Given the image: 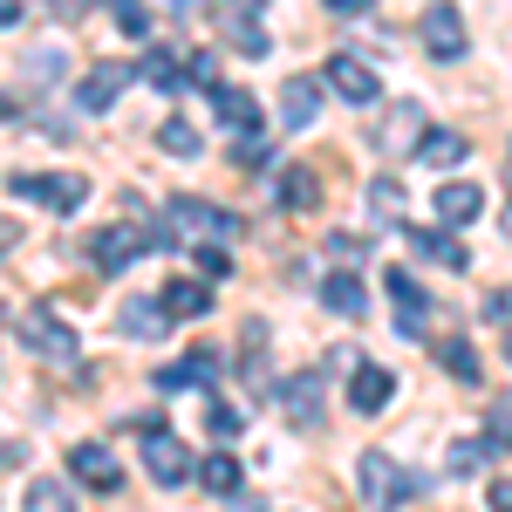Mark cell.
<instances>
[{"label":"cell","mask_w":512,"mask_h":512,"mask_svg":"<svg viewBox=\"0 0 512 512\" xmlns=\"http://www.w3.org/2000/svg\"><path fill=\"white\" fill-rule=\"evenodd\" d=\"M158 246H178V233H151V226H103V233H89V260H96V274H123V267H137L144 253H158Z\"/></svg>","instance_id":"1"},{"label":"cell","mask_w":512,"mask_h":512,"mask_svg":"<svg viewBox=\"0 0 512 512\" xmlns=\"http://www.w3.org/2000/svg\"><path fill=\"white\" fill-rule=\"evenodd\" d=\"M355 485H362V499H369V506H403V499H417V492H424V478H410L390 451H362Z\"/></svg>","instance_id":"2"},{"label":"cell","mask_w":512,"mask_h":512,"mask_svg":"<svg viewBox=\"0 0 512 512\" xmlns=\"http://www.w3.org/2000/svg\"><path fill=\"white\" fill-rule=\"evenodd\" d=\"M7 192L35 198V205H48V212H76L82 198H89V178H69V171H14Z\"/></svg>","instance_id":"3"},{"label":"cell","mask_w":512,"mask_h":512,"mask_svg":"<svg viewBox=\"0 0 512 512\" xmlns=\"http://www.w3.org/2000/svg\"><path fill=\"white\" fill-rule=\"evenodd\" d=\"M137 431H144V472L158 478V485H185V478L198 472L192 458H185V444H178V437L164 431L158 417H144V424H137Z\"/></svg>","instance_id":"4"},{"label":"cell","mask_w":512,"mask_h":512,"mask_svg":"<svg viewBox=\"0 0 512 512\" xmlns=\"http://www.w3.org/2000/svg\"><path fill=\"white\" fill-rule=\"evenodd\" d=\"M171 233H185V239H239L246 226H239L233 212L205 205V198H171Z\"/></svg>","instance_id":"5"},{"label":"cell","mask_w":512,"mask_h":512,"mask_svg":"<svg viewBox=\"0 0 512 512\" xmlns=\"http://www.w3.org/2000/svg\"><path fill=\"white\" fill-rule=\"evenodd\" d=\"M21 342H28L41 362H69V355H76V328H62L55 308H21Z\"/></svg>","instance_id":"6"},{"label":"cell","mask_w":512,"mask_h":512,"mask_svg":"<svg viewBox=\"0 0 512 512\" xmlns=\"http://www.w3.org/2000/svg\"><path fill=\"white\" fill-rule=\"evenodd\" d=\"M328 89H335L342 103H355V110H369V103L383 96V82H376V69H369L362 55H328Z\"/></svg>","instance_id":"7"},{"label":"cell","mask_w":512,"mask_h":512,"mask_svg":"<svg viewBox=\"0 0 512 512\" xmlns=\"http://www.w3.org/2000/svg\"><path fill=\"white\" fill-rule=\"evenodd\" d=\"M383 287H390V301H396V328H403V335H424V328H431V294H424V280L390 267Z\"/></svg>","instance_id":"8"},{"label":"cell","mask_w":512,"mask_h":512,"mask_svg":"<svg viewBox=\"0 0 512 512\" xmlns=\"http://www.w3.org/2000/svg\"><path fill=\"white\" fill-rule=\"evenodd\" d=\"M403 233H410V246H417L431 267H444V274H465V267H472V246L451 239V226H403Z\"/></svg>","instance_id":"9"},{"label":"cell","mask_w":512,"mask_h":512,"mask_svg":"<svg viewBox=\"0 0 512 512\" xmlns=\"http://www.w3.org/2000/svg\"><path fill=\"white\" fill-rule=\"evenodd\" d=\"M123 82H130V69H123V62H96V69L76 82V110H82V117H103V110L123 96Z\"/></svg>","instance_id":"10"},{"label":"cell","mask_w":512,"mask_h":512,"mask_svg":"<svg viewBox=\"0 0 512 512\" xmlns=\"http://www.w3.org/2000/svg\"><path fill=\"white\" fill-rule=\"evenodd\" d=\"M69 478H76V485H89V492H117V485H123V465L110 458V444H76V451H69Z\"/></svg>","instance_id":"11"},{"label":"cell","mask_w":512,"mask_h":512,"mask_svg":"<svg viewBox=\"0 0 512 512\" xmlns=\"http://www.w3.org/2000/svg\"><path fill=\"white\" fill-rule=\"evenodd\" d=\"M424 48H431L437 62H458V55H465V21H458L451 0H437L431 14H424Z\"/></svg>","instance_id":"12"},{"label":"cell","mask_w":512,"mask_h":512,"mask_svg":"<svg viewBox=\"0 0 512 512\" xmlns=\"http://www.w3.org/2000/svg\"><path fill=\"white\" fill-rule=\"evenodd\" d=\"M219 383V355L212 349H198L185 355V362H164L158 369V390H212Z\"/></svg>","instance_id":"13"},{"label":"cell","mask_w":512,"mask_h":512,"mask_svg":"<svg viewBox=\"0 0 512 512\" xmlns=\"http://www.w3.org/2000/svg\"><path fill=\"white\" fill-rule=\"evenodd\" d=\"M158 301H164V315H171V321H198V315H212V287H205V280H185V274L164 280Z\"/></svg>","instance_id":"14"},{"label":"cell","mask_w":512,"mask_h":512,"mask_svg":"<svg viewBox=\"0 0 512 512\" xmlns=\"http://www.w3.org/2000/svg\"><path fill=\"white\" fill-rule=\"evenodd\" d=\"M396 396V376L390 369H376V362H355V383H349V403L362 410V417H376L383 403Z\"/></svg>","instance_id":"15"},{"label":"cell","mask_w":512,"mask_h":512,"mask_svg":"<svg viewBox=\"0 0 512 512\" xmlns=\"http://www.w3.org/2000/svg\"><path fill=\"white\" fill-rule=\"evenodd\" d=\"M212 117L226 123L233 137H246V130H267V123H260V103H253L246 89H226V82L212 89Z\"/></svg>","instance_id":"16"},{"label":"cell","mask_w":512,"mask_h":512,"mask_svg":"<svg viewBox=\"0 0 512 512\" xmlns=\"http://www.w3.org/2000/svg\"><path fill=\"white\" fill-rule=\"evenodd\" d=\"M417 158L431 164V171H458V164L472 158V144H465L458 130H424V137H417Z\"/></svg>","instance_id":"17"},{"label":"cell","mask_w":512,"mask_h":512,"mask_svg":"<svg viewBox=\"0 0 512 512\" xmlns=\"http://www.w3.org/2000/svg\"><path fill=\"white\" fill-rule=\"evenodd\" d=\"M478 205H485V192H478L472 178H458V185H437V219H444V226H472Z\"/></svg>","instance_id":"18"},{"label":"cell","mask_w":512,"mask_h":512,"mask_svg":"<svg viewBox=\"0 0 512 512\" xmlns=\"http://www.w3.org/2000/svg\"><path fill=\"white\" fill-rule=\"evenodd\" d=\"M280 403H287V417H294L301 431H315V424H321V376H315V369L294 376V383L280 390Z\"/></svg>","instance_id":"19"},{"label":"cell","mask_w":512,"mask_h":512,"mask_svg":"<svg viewBox=\"0 0 512 512\" xmlns=\"http://www.w3.org/2000/svg\"><path fill=\"white\" fill-rule=\"evenodd\" d=\"M192 478L212 492V499H239V458H233V451H205Z\"/></svg>","instance_id":"20"},{"label":"cell","mask_w":512,"mask_h":512,"mask_svg":"<svg viewBox=\"0 0 512 512\" xmlns=\"http://www.w3.org/2000/svg\"><path fill=\"white\" fill-rule=\"evenodd\" d=\"M321 308L362 321V315H369V294H362V280H355V274H328V280H321Z\"/></svg>","instance_id":"21"},{"label":"cell","mask_w":512,"mask_h":512,"mask_svg":"<svg viewBox=\"0 0 512 512\" xmlns=\"http://www.w3.org/2000/svg\"><path fill=\"white\" fill-rule=\"evenodd\" d=\"M274 192H280V205H287V212H315V205H321V185H315V171H308V164H287Z\"/></svg>","instance_id":"22"},{"label":"cell","mask_w":512,"mask_h":512,"mask_svg":"<svg viewBox=\"0 0 512 512\" xmlns=\"http://www.w3.org/2000/svg\"><path fill=\"white\" fill-rule=\"evenodd\" d=\"M492 451H499V437H492V431H485V437H458L444 465H451V478H472V472H485V465H492Z\"/></svg>","instance_id":"23"},{"label":"cell","mask_w":512,"mask_h":512,"mask_svg":"<svg viewBox=\"0 0 512 512\" xmlns=\"http://www.w3.org/2000/svg\"><path fill=\"white\" fill-rule=\"evenodd\" d=\"M315 110H321V82L315 76H294L287 89H280V117L287 123H315Z\"/></svg>","instance_id":"24"},{"label":"cell","mask_w":512,"mask_h":512,"mask_svg":"<svg viewBox=\"0 0 512 512\" xmlns=\"http://www.w3.org/2000/svg\"><path fill=\"white\" fill-rule=\"evenodd\" d=\"M164 321H171V315H164V301H130V308L117 315V328H123V335H137V342H151V335H164Z\"/></svg>","instance_id":"25"},{"label":"cell","mask_w":512,"mask_h":512,"mask_svg":"<svg viewBox=\"0 0 512 512\" xmlns=\"http://www.w3.org/2000/svg\"><path fill=\"white\" fill-rule=\"evenodd\" d=\"M369 212H376V226H403V185L396 178H376L369 185Z\"/></svg>","instance_id":"26"},{"label":"cell","mask_w":512,"mask_h":512,"mask_svg":"<svg viewBox=\"0 0 512 512\" xmlns=\"http://www.w3.org/2000/svg\"><path fill=\"white\" fill-rule=\"evenodd\" d=\"M437 362L458 376V383H478V355H472V342H458V335H444L437 342Z\"/></svg>","instance_id":"27"},{"label":"cell","mask_w":512,"mask_h":512,"mask_svg":"<svg viewBox=\"0 0 512 512\" xmlns=\"http://www.w3.org/2000/svg\"><path fill=\"white\" fill-rule=\"evenodd\" d=\"M226 35H233L246 55H267V28H260V21H253L246 7H226Z\"/></svg>","instance_id":"28"},{"label":"cell","mask_w":512,"mask_h":512,"mask_svg":"<svg viewBox=\"0 0 512 512\" xmlns=\"http://www.w3.org/2000/svg\"><path fill=\"white\" fill-rule=\"evenodd\" d=\"M158 144L171 151V158H198V151H205V144H198V130L185 117H164L158 123Z\"/></svg>","instance_id":"29"},{"label":"cell","mask_w":512,"mask_h":512,"mask_svg":"<svg viewBox=\"0 0 512 512\" xmlns=\"http://www.w3.org/2000/svg\"><path fill=\"white\" fill-rule=\"evenodd\" d=\"M144 82H151V89H185V69H178V55L151 48V55H144Z\"/></svg>","instance_id":"30"},{"label":"cell","mask_w":512,"mask_h":512,"mask_svg":"<svg viewBox=\"0 0 512 512\" xmlns=\"http://www.w3.org/2000/svg\"><path fill=\"white\" fill-rule=\"evenodd\" d=\"M110 14H117V28H123L130 41L151 35V7H144V0H110Z\"/></svg>","instance_id":"31"},{"label":"cell","mask_w":512,"mask_h":512,"mask_svg":"<svg viewBox=\"0 0 512 512\" xmlns=\"http://www.w3.org/2000/svg\"><path fill=\"white\" fill-rule=\"evenodd\" d=\"M390 123L396 130H383V144H417V137H424V110H417V103H403Z\"/></svg>","instance_id":"32"},{"label":"cell","mask_w":512,"mask_h":512,"mask_svg":"<svg viewBox=\"0 0 512 512\" xmlns=\"http://www.w3.org/2000/svg\"><path fill=\"white\" fill-rule=\"evenodd\" d=\"M205 424H212V437H239V431H246V410H233V403H212V410H205Z\"/></svg>","instance_id":"33"},{"label":"cell","mask_w":512,"mask_h":512,"mask_svg":"<svg viewBox=\"0 0 512 512\" xmlns=\"http://www.w3.org/2000/svg\"><path fill=\"white\" fill-rule=\"evenodd\" d=\"M28 506H35V512H62V506H69V485L41 478V485H28Z\"/></svg>","instance_id":"34"},{"label":"cell","mask_w":512,"mask_h":512,"mask_svg":"<svg viewBox=\"0 0 512 512\" xmlns=\"http://www.w3.org/2000/svg\"><path fill=\"white\" fill-rule=\"evenodd\" d=\"M185 82H198V89H219V55H212V48H198L192 62H185Z\"/></svg>","instance_id":"35"},{"label":"cell","mask_w":512,"mask_h":512,"mask_svg":"<svg viewBox=\"0 0 512 512\" xmlns=\"http://www.w3.org/2000/svg\"><path fill=\"white\" fill-rule=\"evenodd\" d=\"M485 431L499 437V451H512V390L499 396V403H492V424H485Z\"/></svg>","instance_id":"36"},{"label":"cell","mask_w":512,"mask_h":512,"mask_svg":"<svg viewBox=\"0 0 512 512\" xmlns=\"http://www.w3.org/2000/svg\"><path fill=\"white\" fill-rule=\"evenodd\" d=\"M328 253L355 267V260H369V239H362V233H335V239H328Z\"/></svg>","instance_id":"37"},{"label":"cell","mask_w":512,"mask_h":512,"mask_svg":"<svg viewBox=\"0 0 512 512\" xmlns=\"http://www.w3.org/2000/svg\"><path fill=\"white\" fill-rule=\"evenodd\" d=\"M192 260H198V274H212V280H219V274H233V260H226V246H198Z\"/></svg>","instance_id":"38"},{"label":"cell","mask_w":512,"mask_h":512,"mask_svg":"<svg viewBox=\"0 0 512 512\" xmlns=\"http://www.w3.org/2000/svg\"><path fill=\"white\" fill-rule=\"evenodd\" d=\"M485 321H499V328H506V321H512V294H492V301H485Z\"/></svg>","instance_id":"39"},{"label":"cell","mask_w":512,"mask_h":512,"mask_svg":"<svg viewBox=\"0 0 512 512\" xmlns=\"http://www.w3.org/2000/svg\"><path fill=\"white\" fill-rule=\"evenodd\" d=\"M48 7H55V14H62V21H82V14H89V7H96V0H48Z\"/></svg>","instance_id":"40"},{"label":"cell","mask_w":512,"mask_h":512,"mask_svg":"<svg viewBox=\"0 0 512 512\" xmlns=\"http://www.w3.org/2000/svg\"><path fill=\"white\" fill-rule=\"evenodd\" d=\"M492 506L512 512V478H492Z\"/></svg>","instance_id":"41"},{"label":"cell","mask_w":512,"mask_h":512,"mask_svg":"<svg viewBox=\"0 0 512 512\" xmlns=\"http://www.w3.org/2000/svg\"><path fill=\"white\" fill-rule=\"evenodd\" d=\"M21 21V0H0V28H14Z\"/></svg>","instance_id":"42"},{"label":"cell","mask_w":512,"mask_h":512,"mask_svg":"<svg viewBox=\"0 0 512 512\" xmlns=\"http://www.w3.org/2000/svg\"><path fill=\"white\" fill-rule=\"evenodd\" d=\"M355 7H369V0H328V14H355Z\"/></svg>","instance_id":"43"},{"label":"cell","mask_w":512,"mask_h":512,"mask_svg":"<svg viewBox=\"0 0 512 512\" xmlns=\"http://www.w3.org/2000/svg\"><path fill=\"white\" fill-rule=\"evenodd\" d=\"M14 239H21V233H14V226L0 219V253H14Z\"/></svg>","instance_id":"44"},{"label":"cell","mask_w":512,"mask_h":512,"mask_svg":"<svg viewBox=\"0 0 512 512\" xmlns=\"http://www.w3.org/2000/svg\"><path fill=\"white\" fill-rule=\"evenodd\" d=\"M226 7H246V14H260V0H226Z\"/></svg>","instance_id":"45"},{"label":"cell","mask_w":512,"mask_h":512,"mask_svg":"<svg viewBox=\"0 0 512 512\" xmlns=\"http://www.w3.org/2000/svg\"><path fill=\"white\" fill-rule=\"evenodd\" d=\"M506 355H512V321H506Z\"/></svg>","instance_id":"46"},{"label":"cell","mask_w":512,"mask_h":512,"mask_svg":"<svg viewBox=\"0 0 512 512\" xmlns=\"http://www.w3.org/2000/svg\"><path fill=\"white\" fill-rule=\"evenodd\" d=\"M506 185H512V171H506Z\"/></svg>","instance_id":"47"}]
</instances>
